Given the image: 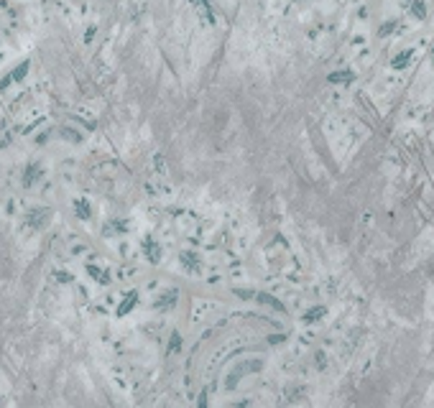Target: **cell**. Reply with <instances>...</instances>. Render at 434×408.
<instances>
[{"label": "cell", "mask_w": 434, "mask_h": 408, "mask_svg": "<svg viewBox=\"0 0 434 408\" xmlns=\"http://www.w3.org/2000/svg\"><path fill=\"white\" fill-rule=\"evenodd\" d=\"M258 301H261V304H266V306H274L276 311H283V304H281V301H278V298H274V296H268V294H261V296H258Z\"/></svg>", "instance_id": "obj_7"}, {"label": "cell", "mask_w": 434, "mask_h": 408, "mask_svg": "<svg viewBox=\"0 0 434 408\" xmlns=\"http://www.w3.org/2000/svg\"><path fill=\"white\" fill-rule=\"evenodd\" d=\"M26 72H28V67H26V64H21V67H18L16 72H13L5 82H10V79H23V77H26Z\"/></svg>", "instance_id": "obj_11"}, {"label": "cell", "mask_w": 434, "mask_h": 408, "mask_svg": "<svg viewBox=\"0 0 434 408\" xmlns=\"http://www.w3.org/2000/svg\"><path fill=\"white\" fill-rule=\"evenodd\" d=\"M324 314V309L322 306H317V311H312V314H307V322H314V319H319V316Z\"/></svg>", "instance_id": "obj_13"}, {"label": "cell", "mask_w": 434, "mask_h": 408, "mask_svg": "<svg viewBox=\"0 0 434 408\" xmlns=\"http://www.w3.org/2000/svg\"><path fill=\"white\" fill-rule=\"evenodd\" d=\"M411 59V51H403L401 56H396V62H394V67H406V62Z\"/></svg>", "instance_id": "obj_12"}, {"label": "cell", "mask_w": 434, "mask_h": 408, "mask_svg": "<svg viewBox=\"0 0 434 408\" xmlns=\"http://www.w3.org/2000/svg\"><path fill=\"white\" fill-rule=\"evenodd\" d=\"M182 263H184L189 270H197V268H199V258H197V253H192V250L182 253Z\"/></svg>", "instance_id": "obj_5"}, {"label": "cell", "mask_w": 434, "mask_h": 408, "mask_svg": "<svg viewBox=\"0 0 434 408\" xmlns=\"http://www.w3.org/2000/svg\"><path fill=\"white\" fill-rule=\"evenodd\" d=\"M77 217H79V220H87V217H89V204H87V202H77Z\"/></svg>", "instance_id": "obj_10"}, {"label": "cell", "mask_w": 434, "mask_h": 408, "mask_svg": "<svg viewBox=\"0 0 434 408\" xmlns=\"http://www.w3.org/2000/svg\"><path fill=\"white\" fill-rule=\"evenodd\" d=\"M41 176H43V174H41L39 166H28L26 174H23V184H26V186H34V181H36V179H41Z\"/></svg>", "instance_id": "obj_4"}, {"label": "cell", "mask_w": 434, "mask_h": 408, "mask_svg": "<svg viewBox=\"0 0 434 408\" xmlns=\"http://www.w3.org/2000/svg\"><path fill=\"white\" fill-rule=\"evenodd\" d=\"M143 250H146V255H148V260H151V263H158V258H161L158 243H154V240H146V243H143Z\"/></svg>", "instance_id": "obj_3"}, {"label": "cell", "mask_w": 434, "mask_h": 408, "mask_svg": "<svg viewBox=\"0 0 434 408\" xmlns=\"http://www.w3.org/2000/svg\"><path fill=\"white\" fill-rule=\"evenodd\" d=\"M174 304H176V291H169V296H161L158 298V309L161 311H166V309H174Z\"/></svg>", "instance_id": "obj_6"}, {"label": "cell", "mask_w": 434, "mask_h": 408, "mask_svg": "<svg viewBox=\"0 0 434 408\" xmlns=\"http://www.w3.org/2000/svg\"><path fill=\"white\" fill-rule=\"evenodd\" d=\"M179 344H182V339H179V334H171V352L179 350Z\"/></svg>", "instance_id": "obj_14"}, {"label": "cell", "mask_w": 434, "mask_h": 408, "mask_svg": "<svg viewBox=\"0 0 434 408\" xmlns=\"http://www.w3.org/2000/svg\"><path fill=\"white\" fill-rule=\"evenodd\" d=\"M136 304H138V294H136V291H130V294L120 301V306H118V314H120V316L130 314L133 309H136Z\"/></svg>", "instance_id": "obj_2"}, {"label": "cell", "mask_w": 434, "mask_h": 408, "mask_svg": "<svg viewBox=\"0 0 434 408\" xmlns=\"http://www.w3.org/2000/svg\"><path fill=\"white\" fill-rule=\"evenodd\" d=\"M87 273L92 276V278H97L100 283H108L110 278H108V273H105V270H100L97 265H87Z\"/></svg>", "instance_id": "obj_8"}, {"label": "cell", "mask_w": 434, "mask_h": 408, "mask_svg": "<svg viewBox=\"0 0 434 408\" xmlns=\"http://www.w3.org/2000/svg\"><path fill=\"white\" fill-rule=\"evenodd\" d=\"M330 82L337 84V82H353V74L350 72H337V74H330Z\"/></svg>", "instance_id": "obj_9"}, {"label": "cell", "mask_w": 434, "mask_h": 408, "mask_svg": "<svg viewBox=\"0 0 434 408\" xmlns=\"http://www.w3.org/2000/svg\"><path fill=\"white\" fill-rule=\"evenodd\" d=\"M26 224L28 227H43V222H46V212L43 209H28V212L23 215Z\"/></svg>", "instance_id": "obj_1"}]
</instances>
